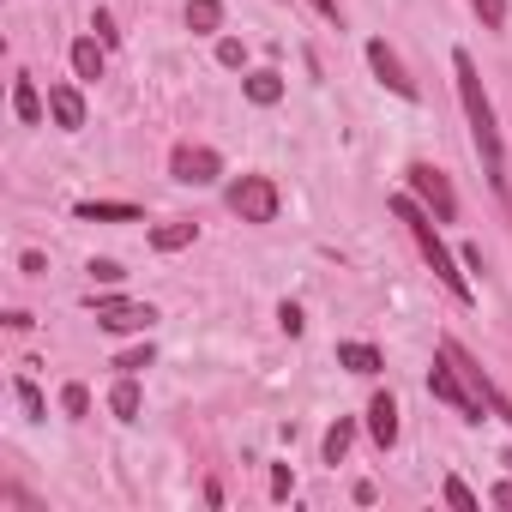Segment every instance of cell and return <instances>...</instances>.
I'll use <instances>...</instances> for the list:
<instances>
[{"label": "cell", "instance_id": "obj_23", "mask_svg": "<svg viewBox=\"0 0 512 512\" xmlns=\"http://www.w3.org/2000/svg\"><path fill=\"white\" fill-rule=\"evenodd\" d=\"M470 7H476V19H482L488 31H500V25H506V0H470Z\"/></svg>", "mask_w": 512, "mask_h": 512}, {"label": "cell", "instance_id": "obj_7", "mask_svg": "<svg viewBox=\"0 0 512 512\" xmlns=\"http://www.w3.org/2000/svg\"><path fill=\"white\" fill-rule=\"evenodd\" d=\"M428 392H434V398H440V404H452V410H458V416H464V422H482V416H488V410H482V404H476V392H470V386H464V374H458V368H452V362H446V356H440V362H434V368H428Z\"/></svg>", "mask_w": 512, "mask_h": 512}, {"label": "cell", "instance_id": "obj_21", "mask_svg": "<svg viewBox=\"0 0 512 512\" xmlns=\"http://www.w3.org/2000/svg\"><path fill=\"white\" fill-rule=\"evenodd\" d=\"M344 452H350V422H332L326 428V464H338Z\"/></svg>", "mask_w": 512, "mask_h": 512}, {"label": "cell", "instance_id": "obj_19", "mask_svg": "<svg viewBox=\"0 0 512 512\" xmlns=\"http://www.w3.org/2000/svg\"><path fill=\"white\" fill-rule=\"evenodd\" d=\"M247 97L260 103V109H272V103L284 97V79H278V73H253V79H247Z\"/></svg>", "mask_w": 512, "mask_h": 512}, {"label": "cell", "instance_id": "obj_30", "mask_svg": "<svg viewBox=\"0 0 512 512\" xmlns=\"http://www.w3.org/2000/svg\"><path fill=\"white\" fill-rule=\"evenodd\" d=\"M494 506H512V482H500V488H494Z\"/></svg>", "mask_w": 512, "mask_h": 512}, {"label": "cell", "instance_id": "obj_10", "mask_svg": "<svg viewBox=\"0 0 512 512\" xmlns=\"http://www.w3.org/2000/svg\"><path fill=\"white\" fill-rule=\"evenodd\" d=\"M49 115H55V127L79 133V127H85V97H79L73 85H49Z\"/></svg>", "mask_w": 512, "mask_h": 512}, {"label": "cell", "instance_id": "obj_29", "mask_svg": "<svg viewBox=\"0 0 512 512\" xmlns=\"http://www.w3.org/2000/svg\"><path fill=\"white\" fill-rule=\"evenodd\" d=\"M217 61L223 67H241V43H217Z\"/></svg>", "mask_w": 512, "mask_h": 512}, {"label": "cell", "instance_id": "obj_15", "mask_svg": "<svg viewBox=\"0 0 512 512\" xmlns=\"http://www.w3.org/2000/svg\"><path fill=\"white\" fill-rule=\"evenodd\" d=\"M13 109H19V121H25V127H37V121H43V97H37V85H31V79H19V85H13Z\"/></svg>", "mask_w": 512, "mask_h": 512}, {"label": "cell", "instance_id": "obj_4", "mask_svg": "<svg viewBox=\"0 0 512 512\" xmlns=\"http://www.w3.org/2000/svg\"><path fill=\"white\" fill-rule=\"evenodd\" d=\"M229 211H235L241 223H272V217H278V187H272L266 175H241V181L229 187Z\"/></svg>", "mask_w": 512, "mask_h": 512}, {"label": "cell", "instance_id": "obj_14", "mask_svg": "<svg viewBox=\"0 0 512 512\" xmlns=\"http://www.w3.org/2000/svg\"><path fill=\"white\" fill-rule=\"evenodd\" d=\"M73 73H79V79H103V49H97L91 37L73 43Z\"/></svg>", "mask_w": 512, "mask_h": 512}, {"label": "cell", "instance_id": "obj_12", "mask_svg": "<svg viewBox=\"0 0 512 512\" xmlns=\"http://www.w3.org/2000/svg\"><path fill=\"white\" fill-rule=\"evenodd\" d=\"M79 217H85V223H133V217H139V205H115V199H85V205H79Z\"/></svg>", "mask_w": 512, "mask_h": 512}, {"label": "cell", "instance_id": "obj_18", "mask_svg": "<svg viewBox=\"0 0 512 512\" xmlns=\"http://www.w3.org/2000/svg\"><path fill=\"white\" fill-rule=\"evenodd\" d=\"M187 241H193V223H157V229H151V247H157V253H175V247H187Z\"/></svg>", "mask_w": 512, "mask_h": 512}, {"label": "cell", "instance_id": "obj_6", "mask_svg": "<svg viewBox=\"0 0 512 512\" xmlns=\"http://www.w3.org/2000/svg\"><path fill=\"white\" fill-rule=\"evenodd\" d=\"M410 193L434 211V223H452L458 217V193H452V181L434 163H410Z\"/></svg>", "mask_w": 512, "mask_h": 512}, {"label": "cell", "instance_id": "obj_24", "mask_svg": "<svg viewBox=\"0 0 512 512\" xmlns=\"http://www.w3.org/2000/svg\"><path fill=\"white\" fill-rule=\"evenodd\" d=\"M446 500H452L458 512H476V494H470V488H464L458 476H446Z\"/></svg>", "mask_w": 512, "mask_h": 512}, {"label": "cell", "instance_id": "obj_32", "mask_svg": "<svg viewBox=\"0 0 512 512\" xmlns=\"http://www.w3.org/2000/svg\"><path fill=\"white\" fill-rule=\"evenodd\" d=\"M500 464H506V470H512V452H506V458H500Z\"/></svg>", "mask_w": 512, "mask_h": 512}, {"label": "cell", "instance_id": "obj_25", "mask_svg": "<svg viewBox=\"0 0 512 512\" xmlns=\"http://www.w3.org/2000/svg\"><path fill=\"white\" fill-rule=\"evenodd\" d=\"M19 404H25V416H31V422L43 416V392H37L31 380H19Z\"/></svg>", "mask_w": 512, "mask_h": 512}, {"label": "cell", "instance_id": "obj_22", "mask_svg": "<svg viewBox=\"0 0 512 512\" xmlns=\"http://www.w3.org/2000/svg\"><path fill=\"white\" fill-rule=\"evenodd\" d=\"M61 410H67V416H85V410H91V392H85L79 380H73V386H61Z\"/></svg>", "mask_w": 512, "mask_h": 512}, {"label": "cell", "instance_id": "obj_5", "mask_svg": "<svg viewBox=\"0 0 512 512\" xmlns=\"http://www.w3.org/2000/svg\"><path fill=\"white\" fill-rule=\"evenodd\" d=\"M169 175H175L181 187H211V181L223 175V157H217L211 145H193V139H187V145L169 151Z\"/></svg>", "mask_w": 512, "mask_h": 512}, {"label": "cell", "instance_id": "obj_20", "mask_svg": "<svg viewBox=\"0 0 512 512\" xmlns=\"http://www.w3.org/2000/svg\"><path fill=\"white\" fill-rule=\"evenodd\" d=\"M151 362H157V350H151V344H139V350H121V356H115V368H121V374H145Z\"/></svg>", "mask_w": 512, "mask_h": 512}, {"label": "cell", "instance_id": "obj_13", "mask_svg": "<svg viewBox=\"0 0 512 512\" xmlns=\"http://www.w3.org/2000/svg\"><path fill=\"white\" fill-rule=\"evenodd\" d=\"M338 362L350 374H380V350L374 344H338Z\"/></svg>", "mask_w": 512, "mask_h": 512}, {"label": "cell", "instance_id": "obj_16", "mask_svg": "<svg viewBox=\"0 0 512 512\" xmlns=\"http://www.w3.org/2000/svg\"><path fill=\"white\" fill-rule=\"evenodd\" d=\"M109 410H115L121 422H133V416H139V386H133V374H121V380H115V392H109Z\"/></svg>", "mask_w": 512, "mask_h": 512}, {"label": "cell", "instance_id": "obj_1", "mask_svg": "<svg viewBox=\"0 0 512 512\" xmlns=\"http://www.w3.org/2000/svg\"><path fill=\"white\" fill-rule=\"evenodd\" d=\"M452 73H458V103H464V121H470V145L482 157V181L506 199V145H500V127H494V103H488V91L476 79V61L458 49L452 55Z\"/></svg>", "mask_w": 512, "mask_h": 512}, {"label": "cell", "instance_id": "obj_17", "mask_svg": "<svg viewBox=\"0 0 512 512\" xmlns=\"http://www.w3.org/2000/svg\"><path fill=\"white\" fill-rule=\"evenodd\" d=\"M223 25V0H187V31H217Z\"/></svg>", "mask_w": 512, "mask_h": 512}, {"label": "cell", "instance_id": "obj_31", "mask_svg": "<svg viewBox=\"0 0 512 512\" xmlns=\"http://www.w3.org/2000/svg\"><path fill=\"white\" fill-rule=\"evenodd\" d=\"M314 7H320V13H326L332 25H338V0H314Z\"/></svg>", "mask_w": 512, "mask_h": 512}, {"label": "cell", "instance_id": "obj_2", "mask_svg": "<svg viewBox=\"0 0 512 512\" xmlns=\"http://www.w3.org/2000/svg\"><path fill=\"white\" fill-rule=\"evenodd\" d=\"M392 217H398V223L410 229V241L422 247V260H428V272H434V278H440V284H446V290H452V296L464 302V308H470V302H476V290H470V278L458 272V260H452V253H446V241L434 235V211H428L422 199L398 193V199H392Z\"/></svg>", "mask_w": 512, "mask_h": 512}, {"label": "cell", "instance_id": "obj_3", "mask_svg": "<svg viewBox=\"0 0 512 512\" xmlns=\"http://www.w3.org/2000/svg\"><path fill=\"white\" fill-rule=\"evenodd\" d=\"M440 356H446V362H452V368L464 374V386L476 392V404H482L488 416H500V422L512 428V404H506V398H500V386H494V380H488V374L476 368V356H470V350H464L458 338H440Z\"/></svg>", "mask_w": 512, "mask_h": 512}, {"label": "cell", "instance_id": "obj_27", "mask_svg": "<svg viewBox=\"0 0 512 512\" xmlns=\"http://www.w3.org/2000/svg\"><path fill=\"white\" fill-rule=\"evenodd\" d=\"M278 326H284V332H290V338H296V332H302V326H308V320H302V308H296V302H284V308H278Z\"/></svg>", "mask_w": 512, "mask_h": 512}, {"label": "cell", "instance_id": "obj_11", "mask_svg": "<svg viewBox=\"0 0 512 512\" xmlns=\"http://www.w3.org/2000/svg\"><path fill=\"white\" fill-rule=\"evenodd\" d=\"M368 434H374L380 446H392V440H398V404H392V392H380V398L368 404Z\"/></svg>", "mask_w": 512, "mask_h": 512}, {"label": "cell", "instance_id": "obj_26", "mask_svg": "<svg viewBox=\"0 0 512 512\" xmlns=\"http://www.w3.org/2000/svg\"><path fill=\"white\" fill-rule=\"evenodd\" d=\"M91 278H97V284H121V278H127V272H121V266H115V260H91Z\"/></svg>", "mask_w": 512, "mask_h": 512}, {"label": "cell", "instance_id": "obj_28", "mask_svg": "<svg viewBox=\"0 0 512 512\" xmlns=\"http://www.w3.org/2000/svg\"><path fill=\"white\" fill-rule=\"evenodd\" d=\"M290 488H296V476H290V464H278V470H272V494H278V500H284V494H290Z\"/></svg>", "mask_w": 512, "mask_h": 512}, {"label": "cell", "instance_id": "obj_9", "mask_svg": "<svg viewBox=\"0 0 512 512\" xmlns=\"http://www.w3.org/2000/svg\"><path fill=\"white\" fill-rule=\"evenodd\" d=\"M368 67H374V79H380V85H386L392 97H404V103H416V79L404 73V61H398V55H392V49H386L380 37L368 43Z\"/></svg>", "mask_w": 512, "mask_h": 512}, {"label": "cell", "instance_id": "obj_8", "mask_svg": "<svg viewBox=\"0 0 512 512\" xmlns=\"http://www.w3.org/2000/svg\"><path fill=\"white\" fill-rule=\"evenodd\" d=\"M91 314H97V326H103V332H145V326L157 320V308H151V302H121V296L91 302Z\"/></svg>", "mask_w": 512, "mask_h": 512}]
</instances>
